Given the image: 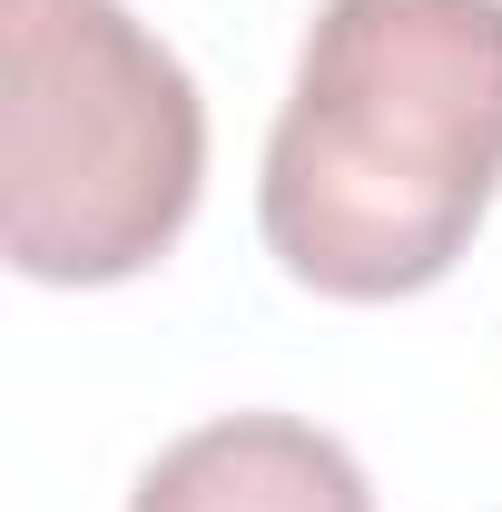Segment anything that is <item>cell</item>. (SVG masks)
<instances>
[{"instance_id":"6da1fadb","label":"cell","mask_w":502,"mask_h":512,"mask_svg":"<svg viewBox=\"0 0 502 512\" xmlns=\"http://www.w3.org/2000/svg\"><path fill=\"white\" fill-rule=\"evenodd\" d=\"M502 188V0H325L266 138V256L345 306L424 296Z\"/></svg>"},{"instance_id":"7a4b0ae2","label":"cell","mask_w":502,"mask_h":512,"mask_svg":"<svg viewBox=\"0 0 502 512\" xmlns=\"http://www.w3.org/2000/svg\"><path fill=\"white\" fill-rule=\"evenodd\" d=\"M0 247L30 286H119L178 247L207 178L188 60L128 0H0Z\"/></svg>"},{"instance_id":"3957f363","label":"cell","mask_w":502,"mask_h":512,"mask_svg":"<svg viewBox=\"0 0 502 512\" xmlns=\"http://www.w3.org/2000/svg\"><path fill=\"white\" fill-rule=\"evenodd\" d=\"M128 512H375V483L306 414H217L138 473Z\"/></svg>"}]
</instances>
